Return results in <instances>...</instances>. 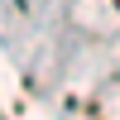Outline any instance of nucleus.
Wrapping results in <instances>:
<instances>
[{
	"mask_svg": "<svg viewBox=\"0 0 120 120\" xmlns=\"http://www.w3.org/2000/svg\"><path fill=\"white\" fill-rule=\"evenodd\" d=\"M115 10H120V0H115Z\"/></svg>",
	"mask_w": 120,
	"mask_h": 120,
	"instance_id": "nucleus-1",
	"label": "nucleus"
}]
</instances>
